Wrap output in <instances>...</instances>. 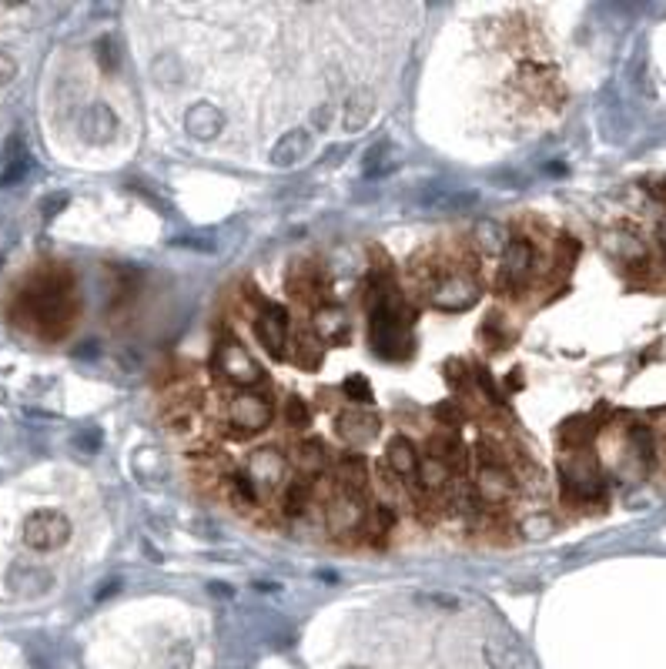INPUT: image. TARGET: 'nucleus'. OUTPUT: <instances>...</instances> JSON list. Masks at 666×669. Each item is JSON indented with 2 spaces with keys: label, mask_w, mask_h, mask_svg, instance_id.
Masks as SVG:
<instances>
[{
  "label": "nucleus",
  "mask_w": 666,
  "mask_h": 669,
  "mask_svg": "<svg viewBox=\"0 0 666 669\" xmlns=\"http://www.w3.org/2000/svg\"><path fill=\"white\" fill-rule=\"evenodd\" d=\"M71 279L67 275H47L24 295V308L30 318H38V329L47 335H61L71 322Z\"/></svg>",
  "instance_id": "f257e3e1"
},
{
  "label": "nucleus",
  "mask_w": 666,
  "mask_h": 669,
  "mask_svg": "<svg viewBox=\"0 0 666 669\" xmlns=\"http://www.w3.org/2000/svg\"><path fill=\"white\" fill-rule=\"evenodd\" d=\"M486 663L492 669H516L519 666V653H516V646L506 639V636H489L486 639Z\"/></svg>",
  "instance_id": "aec40b11"
},
{
  "label": "nucleus",
  "mask_w": 666,
  "mask_h": 669,
  "mask_svg": "<svg viewBox=\"0 0 666 669\" xmlns=\"http://www.w3.org/2000/svg\"><path fill=\"white\" fill-rule=\"evenodd\" d=\"M315 331H319V341L325 339L329 345L348 341V322L338 308H319L315 312Z\"/></svg>",
  "instance_id": "6ab92c4d"
},
{
  "label": "nucleus",
  "mask_w": 666,
  "mask_h": 669,
  "mask_svg": "<svg viewBox=\"0 0 666 669\" xmlns=\"http://www.w3.org/2000/svg\"><path fill=\"white\" fill-rule=\"evenodd\" d=\"M529 271H533V244H529L523 235H516V238H509L506 248H502L500 285L506 291L523 288L525 279H529Z\"/></svg>",
  "instance_id": "20e7f679"
},
{
  "label": "nucleus",
  "mask_w": 666,
  "mask_h": 669,
  "mask_svg": "<svg viewBox=\"0 0 666 669\" xmlns=\"http://www.w3.org/2000/svg\"><path fill=\"white\" fill-rule=\"evenodd\" d=\"M215 368L228 382H235L238 389H252V385L261 382V365L244 352V345L238 339H225L215 348Z\"/></svg>",
  "instance_id": "7ed1b4c3"
},
{
  "label": "nucleus",
  "mask_w": 666,
  "mask_h": 669,
  "mask_svg": "<svg viewBox=\"0 0 666 669\" xmlns=\"http://www.w3.org/2000/svg\"><path fill=\"white\" fill-rule=\"evenodd\" d=\"M362 526H365L362 499L338 489V495L329 502V529H332L335 536H346V532H359Z\"/></svg>",
  "instance_id": "1a4fd4ad"
},
{
  "label": "nucleus",
  "mask_w": 666,
  "mask_h": 669,
  "mask_svg": "<svg viewBox=\"0 0 666 669\" xmlns=\"http://www.w3.org/2000/svg\"><path fill=\"white\" fill-rule=\"evenodd\" d=\"M371 114H375V94L371 90H355V94H348L346 107H342V127H346L348 134H355V131H362V127L371 121Z\"/></svg>",
  "instance_id": "dca6fc26"
},
{
  "label": "nucleus",
  "mask_w": 666,
  "mask_h": 669,
  "mask_svg": "<svg viewBox=\"0 0 666 669\" xmlns=\"http://www.w3.org/2000/svg\"><path fill=\"white\" fill-rule=\"evenodd\" d=\"M221 127H225V114H221L215 104H194V107H188V114H184V131L198 141L215 138Z\"/></svg>",
  "instance_id": "ddd939ff"
},
{
  "label": "nucleus",
  "mask_w": 666,
  "mask_h": 669,
  "mask_svg": "<svg viewBox=\"0 0 666 669\" xmlns=\"http://www.w3.org/2000/svg\"><path fill=\"white\" fill-rule=\"evenodd\" d=\"M285 468H288V462H285V455L278 449H258L248 459V472H252L248 479L261 482V485H278L285 479Z\"/></svg>",
  "instance_id": "f8f14e48"
},
{
  "label": "nucleus",
  "mask_w": 666,
  "mask_h": 669,
  "mask_svg": "<svg viewBox=\"0 0 666 669\" xmlns=\"http://www.w3.org/2000/svg\"><path fill=\"white\" fill-rule=\"evenodd\" d=\"M77 131L90 141V144H104L117 134V114L107 107V104H90L88 111L81 114L77 121Z\"/></svg>",
  "instance_id": "9d476101"
},
{
  "label": "nucleus",
  "mask_w": 666,
  "mask_h": 669,
  "mask_svg": "<svg viewBox=\"0 0 666 669\" xmlns=\"http://www.w3.org/2000/svg\"><path fill=\"white\" fill-rule=\"evenodd\" d=\"M385 171H392V148H388L385 141H379V144H375V148H369V154H365L362 175H365V177H382Z\"/></svg>",
  "instance_id": "5701e85b"
},
{
  "label": "nucleus",
  "mask_w": 666,
  "mask_h": 669,
  "mask_svg": "<svg viewBox=\"0 0 666 669\" xmlns=\"http://www.w3.org/2000/svg\"><path fill=\"white\" fill-rule=\"evenodd\" d=\"M660 241H663V254H666V221H663V227H660Z\"/></svg>",
  "instance_id": "4c0bfd02"
},
{
  "label": "nucleus",
  "mask_w": 666,
  "mask_h": 669,
  "mask_svg": "<svg viewBox=\"0 0 666 669\" xmlns=\"http://www.w3.org/2000/svg\"><path fill=\"white\" fill-rule=\"evenodd\" d=\"M475 238L482 244V252H489V254H500V248H506V238H502L500 225H492V221H479V225H475Z\"/></svg>",
  "instance_id": "bb28decb"
},
{
  "label": "nucleus",
  "mask_w": 666,
  "mask_h": 669,
  "mask_svg": "<svg viewBox=\"0 0 666 669\" xmlns=\"http://www.w3.org/2000/svg\"><path fill=\"white\" fill-rule=\"evenodd\" d=\"M101 61L104 67H115V44L111 40H101Z\"/></svg>",
  "instance_id": "e433bc0d"
},
{
  "label": "nucleus",
  "mask_w": 666,
  "mask_h": 669,
  "mask_svg": "<svg viewBox=\"0 0 666 669\" xmlns=\"http://www.w3.org/2000/svg\"><path fill=\"white\" fill-rule=\"evenodd\" d=\"M312 151V134L305 127H295V131H285V138H278V144L271 148V165L275 167H295L302 165Z\"/></svg>",
  "instance_id": "9b49d317"
},
{
  "label": "nucleus",
  "mask_w": 666,
  "mask_h": 669,
  "mask_svg": "<svg viewBox=\"0 0 666 669\" xmlns=\"http://www.w3.org/2000/svg\"><path fill=\"white\" fill-rule=\"evenodd\" d=\"M47 582H51V576L47 572H40V569H13L11 572V586L13 589H24V593H30V589H47Z\"/></svg>",
  "instance_id": "a878e982"
},
{
  "label": "nucleus",
  "mask_w": 666,
  "mask_h": 669,
  "mask_svg": "<svg viewBox=\"0 0 666 669\" xmlns=\"http://www.w3.org/2000/svg\"><path fill=\"white\" fill-rule=\"evenodd\" d=\"M475 302H479V288L465 275H452V279L439 281V288L432 291V304L439 312H465Z\"/></svg>",
  "instance_id": "0eeeda50"
},
{
  "label": "nucleus",
  "mask_w": 666,
  "mask_h": 669,
  "mask_svg": "<svg viewBox=\"0 0 666 669\" xmlns=\"http://www.w3.org/2000/svg\"><path fill=\"white\" fill-rule=\"evenodd\" d=\"M67 532H71V526L61 512H34L24 526V539L34 549H57L67 539Z\"/></svg>",
  "instance_id": "423d86ee"
},
{
  "label": "nucleus",
  "mask_w": 666,
  "mask_h": 669,
  "mask_svg": "<svg viewBox=\"0 0 666 669\" xmlns=\"http://www.w3.org/2000/svg\"><path fill=\"white\" fill-rule=\"evenodd\" d=\"M298 348H295V362L302 368H319L321 365V358H325V348H321V341L315 339V335H298L295 341Z\"/></svg>",
  "instance_id": "b1692460"
},
{
  "label": "nucleus",
  "mask_w": 666,
  "mask_h": 669,
  "mask_svg": "<svg viewBox=\"0 0 666 669\" xmlns=\"http://www.w3.org/2000/svg\"><path fill=\"white\" fill-rule=\"evenodd\" d=\"M27 171H30V154L24 148V138L13 134L7 144H4V171H0V184L11 188L17 181H24Z\"/></svg>",
  "instance_id": "4468645a"
},
{
  "label": "nucleus",
  "mask_w": 666,
  "mask_h": 669,
  "mask_svg": "<svg viewBox=\"0 0 666 669\" xmlns=\"http://www.w3.org/2000/svg\"><path fill=\"white\" fill-rule=\"evenodd\" d=\"M74 445H77V449H81L84 455L98 452V449H101V432H98V429L77 432V435H74Z\"/></svg>",
  "instance_id": "2f4dec72"
},
{
  "label": "nucleus",
  "mask_w": 666,
  "mask_h": 669,
  "mask_svg": "<svg viewBox=\"0 0 666 669\" xmlns=\"http://www.w3.org/2000/svg\"><path fill=\"white\" fill-rule=\"evenodd\" d=\"M415 476H419V485H423V489H446L448 485V466L439 462V459H432V455H425L423 462H419Z\"/></svg>",
  "instance_id": "412c9836"
},
{
  "label": "nucleus",
  "mask_w": 666,
  "mask_h": 669,
  "mask_svg": "<svg viewBox=\"0 0 666 669\" xmlns=\"http://www.w3.org/2000/svg\"><path fill=\"white\" fill-rule=\"evenodd\" d=\"M13 74H17V64H13V57H11V54L0 51V84L13 81Z\"/></svg>",
  "instance_id": "c9c22d12"
},
{
  "label": "nucleus",
  "mask_w": 666,
  "mask_h": 669,
  "mask_svg": "<svg viewBox=\"0 0 666 669\" xmlns=\"http://www.w3.org/2000/svg\"><path fill=\"white\" fill-rule=\"evenodd\" d=\"M285 422H288V425H295V429H305L308 422H312L308 405L302 402V399H285Z\"/></svg>",
  "instance_id": "c756f323"
},
{
  "label": "nucleus",
  "mask_w": 666,
  "mask_h": 669,
  "mask_svg": "<svg viewBox=\"0 0 666 669\" xmlns=\"http://www.w3.org/2000/svg\"><path fill=\"white\" fill-rule=\"evenodd\" d=\"M308 502H312V493H308L305 482H292V485H285V493H282L285 516H302Z\"/></svg>",
  "instance_id": "393cba45"
},
{
  "label": "nucleus",
  "mask_w": 666,
  "mask_h": 669,
  "mask_svg": "<svg viewBox=\"0 0 666 669\" xmlns=\"http://www.w3.org/2000/svg\"><path fill=\"white\" fill-rule=\"evenodd\" d=\"M335 429H338V435H342L346 442L362 445V442H369L371 435L379 432V418H375V416H362V412H342Z\"/></svg>",
  "instance_id": "f3484780"
},
{
  "label": "nucleus",
  "mask_w": 666,
  "mask_h": 669,
  "mask_svg": "<svg viewBox=\"0 0 666 669\" xmlns=\"http://www.w3.org/2000/svg\"><path fill=\"white\" fill-rule=\"evenodd\" d=\"M151 74L158 84H171L175 77H181V64L178 57H171V54H165V57H158V61L151 64Z\"/></svg>",
  "instance_id": "c85d7f7f"
},
{
  "label": "nucleus",
  "mask_w": 666,
  "mask_h": 669,
  "mask_svg": "<svg viewBox=\"0 0 666 669\" xmlns=\"http://www.w3.org/2000/svg\"><path fill=\"white\" fill-rule=\"evenodd\" d=\"M295 466L302 476H319L325 468V449L319 442H302L295 449Z\"/></svg>",
  "instance_id": "4be33fe9"
},
{
  "label": "nucleus",
  "mask_w": 666,
  "mask_h": 669,
  "mask_svg": "<svg viewBox=\"0 0 666 669\" xmlns=\"http://www.w3.org/2000/svg\"><path fill=\"white\" fill-rule=\"evenodd\" d=\"M436 418H439V422H446V425H459L462 412L452 402H442V405H436Z\"/></svg>",
  "instance_id": "72a5a7b5"
},
{
  "label": "nucleus",
  "mask_w": 666,
  "mask_h": 669,
  "mask_svg": "<svg viewBox=\"0 0 666 669\" xmlns=\"http://www.w3.org/2000/svg\"><path fill=\"white\" fill-rule=\"evenodd\" d=\"M375 519H379V532H392L396 526V509L392 505H375Z\"/></svg>",
  "instance_id": "473e14b6"
},
{
  "label": "nucleus",
  "mask_w": 666,
  "mask_h": 669,
  "mask_svg": "<svg viewBox=\"0 0 666 669\" xmlns=\"http://www.w3.org/2000/svg\"><path fill=\"white\" fill-rule=\"evenodd\" d=\"M385 462L392 466L396 476H415V468H419V452H415V445H412L409 439L396 435V439L388 442V449H385Z\"/></svg>",
  "instance_id": "a211bd4d"
},
{
  "label": "nucleus",
  "mask_w": 666,
  "mask_h": 669,
  "mask_svg": "<svg viewBox=\"0 0 666 669\" xmlns=\"http://www.w3.org/2000/svg\"><path fill=\"white\" fill-rule=\"evenodd\" d=\"M64 204H67V194H51L47 202L40 204V211H44V218H54L61 208H64Z\"/></svg>",
  "instance_id": "f704fd0d"
},
{
  "label": "nucleus",
  "mask_w": 666,
  "mask_h": 669,
  "mask_svg": "<svg viewBox=\"0 0 666 669\" xmlns=\"http://www.w3.org/2000/svg\"><path fill=\"white\" fill-rule=\"evenodd\" d=\"M271 416H275V405L265 391L242 389V395H235L228 405V432L235 439H244L248 432L269 429Z\"/></svg>",
  "instance_id": "f03ea898"
},
{
  "label": "nucleus",
  "mask_w": 666,
  "mask_h": 669,
  "mask_svg": "<svg viewBox=\"0 0 666 669\" xmlns=\"http://www.w3.org/2000/svg\"><path fill=\"white\" fill-rule=\"evenodd\" d=\"M423 204L429 208V211H436V215H442V211H448V215H459V211H469L475 204V191H442V188H432L423 194Z\"/></svg>",
  "instance_id": "2eb2a0df"
},
{
  "label": "nucleus",
  "mask_w": 666,
  "mask_h": 669,
  "mask_svg": "<svg viewBox=\"0 0 666 669\" xmlns=\"http://www.w3.org/2000/svg\"><path fill=\"white\" fill-rule=\"evenodd\" d=\"M285 331H288V312L282 304L261 298V315H258L255 335L271 358H285Z\"/></svg>",
  "instance_id": "39448f33"
},
{
  "label": "nucleus",
  "mask_w": 666,
  "mask_h": 669,
  "mask_svg": "<svg viewBox=\"0 0 666 669\" xmlns=\"http://www.w3.org/2000/svg\"><path fill=\"white\" fill-rule=\"evenodd\" d=\"M346 395L352 402L365 405V402H371V385L362 379V375H352V379H346Z\"/></svg>",
  "instance_id": "7c9ffc66"
},
{
  "label": "nucleus",
  "mask_w": 666,
  "mask_h": 669,
  "mask_svg": "<svg viewBox=\"0 0 666 669\" xmlns=\"http://www.w3.org/2000/svg\"><path fill=\"white\" fill-rule=\"evenodd\" d=\"M228 493L238 499L242 505H255L258 502V493H255V482L242 476V472H231L228 476Z\"/></svg>",
  "instance_id": "cd10ccee"
},
{
  "label": "nucleus",
  "mask_w": 666,
  "mask_h": 669,
  "mask_svg": "<svg viewBox=\"0 0 666 669\" xmlns=\"http://www.w3.org/2000/svg\"><path fill=\"white\" fill-rule=\"evenodd\" d=\"M516 493L513 476L500 466H482L479 468V479H475V495L482 505H506Z\"/></svg>",
  "instance_id": "6e6552de"
}]
</instances>
